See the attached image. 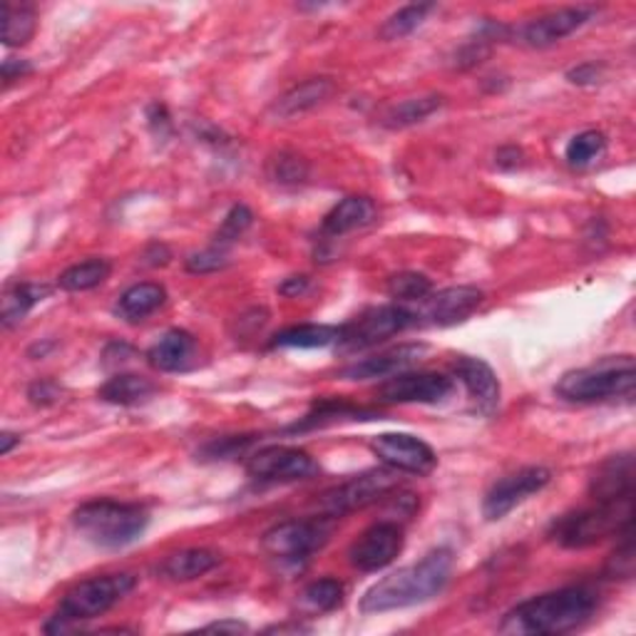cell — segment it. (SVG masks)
I'll use <instances>...</instances> for the list:
<instances>
[{
  "label": "cell",
  "mask_w": 636,
  "mask_h": 636,
  "mask_svg": "<svg viewBox=\"0 0 636 636\" xmlns=\"http://www.w3.org/2000/svg\"><path fill=\"white\" fill-rule=\"evenodd\" d=\"M596 610H600V594L592 586H562L517 604L505 614L500 632L512 636L570 634L590 622Z\"/></svg>",
  "instance_id": "obj_1"
},
{
  "label": "cell",
  "mask_w": 636,
  "mask_h": 636,
  "mask_svg": "<svg viewBox=\"0 0 636 636\" xmlns=\"http://www.w3.org/2000/svg\"><path fill=\"white\" fill-rule=\"evenodd\" d=\"M453 552L433 550L427 552L421 562L401 566V570L383 576L371 590L361 596L363 614H383L405 610L423 602H431L433 596L441 594L453 574Z\"/></svg>",
  "instance_id": "obj_2"
},
{
  "label": "cell",
  "mask_w": 636,
  "mask_h": 636,
  "mask_svg": "<svg viewBox=\"0 0 636 636\" xmlns=\"http://www.w3.org/2000/svg\"><path fill=\"white\" fill-rule=\"evenodd\" d=\"M636 388V371L632 356L602 358L600 363L576 368L564 373L554 385V393L566 403H606L632 401Z\"/></svg>",
  "instance_id": "obj_3"
},
{
  "label": "cell",
  "mask_w": 636,
  "mask_h": 636,
  "mask_svg": "<svg viewBox=\"0 0 636 636\" xmlns=\"http://www.w3.org/2000/svg\"><path fill=\"white\" fill-rule=\"evenodd\" d=\"M137 586V576L127 572L117 574H99L89 576V580L75 584L63 602H60L57 612L50 616L45 624L47 634H63L73 632L80 622L97 619V616L107 614L113 606H117L125 596Z\"/></svg>",
  "instance_id": "obj_4"
},
{
  "label": "cell",
  "mask_w": 636,
  "mask_h": 636,
  "mask_svg": "<svg viewBox=\"0 0 636 636\" xmlns=\"http://www.w3.org/2000/svg\"><path fill=\"white\" fill-rule=\"evenodd\" d=\"M75 530L103 550H123L137 542L149 524L142 505L117 500H89L73 512Z\"/></svg>",
  "instance_id": "obj_5"
},
{
  "label": "cell",
  "mask_w": 636,
  "mask_h": 636,
  "mask_svg": "<svg viewBox=\"0 0 636 636\" xmlns=\"http://www.w3.org/2000/svg\"><path fill=\"white\" fill-rule=\"evenodd\" d=\"M629 524H634V497H624L562 515L554 520L550 537L564 550H586L606 537H619Z\"/></svg>",
  "instance_id": "obj_6"
},
{
  "label": "cell",
  "mask_w": 636,
  "mask_h": 636,
  "mask_svg": "<svg viewBox=\"0 0 636 636\" xmlns=\"http://www.w3.org/2000/svg\"><path fill=\"white\" fill-rule=\"evenodd\" d=\"M331 517L324 515L308 517V520L278 522L264 534L262 547L278 566L298 570L331 540Z\"/></svg>",
  "instance_id": "obj_7"
},
{
  "label": "cell",
  "mask_w": 636,
  "mask_h": 636,
  "mask_svg": "<svg viewBox=\"0 0 636 636\" xmlns=\"http://www.w3.org/2000/svg\"><path fill=\"white\" fill-rule=\"evenodd\" d=\"M413 326H417L413 308L401 304L375 306L353 318L351 324L341 326V338L336 346H341L343 351H363V348H373Z\"/></svg>",
  "instance_id": "obj_8"
},
{
  "label": "cell",
  "mask_w": 636,
  "mask_h": 636,
  "mask_svg": "<svg viewBox=\"0 0 636 636\" xmlns=\"http://www.w3.org/2000/svg\"><path fill=\"white\" fill-rule=\"evenodd\" d=\"M398 487V473L391 470H368L363 475H356L351 480L326 490L318 497V512L324 517H343L348 512L363 510L368 505L381 502L383 497L391 495Z\"/></svg>",
  "instance_id": "obj_9"
},
{
  "label": "cell",
  "mask_w": 636,
  "mask_h": 636,
  "mask_svg": "<svg viewBox=\"0 0 636 636\" xmlns=\"http://www.w3.org/2000/svg\"><path fill=\"white\" fill-rule=\"evenodd\" d=\"M246 473L256 483H298L318 475V463L301 447L266 445L248 455Z\"/></svg>",
  "instance_id": "obj_10"
},
{
  "label": "cell",
  "mask_w": 636,
  "mask_h": 636,
  "mask_svg": "<svg viewBox=\"0 0 636 636\" xmlns=\"http://www.w3.org/2000/svg\"><path fill=\"white\" fill-rule=\"evenodd\" d=\"M550 483H552V473L542 465L522 467V470L500 477V480L487 490L483 500L485 520H490V522L502 520V517L510 515L515 507H520L522 502L530 500L532 495L542 492Z\"/></svg>",
  "instance_id": "obj_11"
},
{
  "label": "cell",
  "mask_w": 636,
  "mask_h": 636,
  "mask_svg": "<svg viewBox=\"0 0 636 636\" xmlns=\"http://www.w3.org/2000/svg\"><path fill=\"white\" fill-rule=\"evenodd\" d=\"M373 455L385 467L405 475H431L437 467V455L431 445L411 433H381L371 441Z\"/></svg>",
  "instance_id": "obj_12"
},
{
  "label": "cell",
  "mask_w": 636,
  "mask_h": 636,
  "mask_svg": "<svg viewBox=\"0 0 636 636\" xmlns=\"http://www.w3.org/2000/svg\"><path fill=\"white\" fill-rule=\"evenodd\" d=\"M405 534L403 527L393 520H381L368 527L348 547V562L358 572H378L395 562V556L403 552Z\"/></svg>",
  "instance_id": "obj_13"
},
{
  "label": "cell",
  "mask_w": 636,
  "mask_h": 636,
  "mask_svg": "<svg viewBox=\"0 0 636 636\" xmlns=\"http://www.w3.org/2000/svg\"><path fill=\"white\" fill-rule=\"evenodd\" d=\"M455 393L453 378L443 373H398L378 388V398L383 403H423V405H437L445 403L447 398Z\"/></svg>",
  "instance_id": "obj_14"
},
{
  "label": "cell",
  "mask_w": 636,
  "mask_h": 636,
  "mask_svg": "<svg viewBox=\"0 0 636 636\" xmlns=\"http://www.w3.org/2000/svg\"><path fill=\"white\" fill-rule=\"evenodd\" d=\"M485 294L477 286H451L431 294L417 308V326H455L483 306Z\"/></svg>",
  "instance_id": "obj_15"
},
{
  "label": "cell",
  "mask_w": 636,
  "mask_h": 636,
  "mask_svg": "<svg viewBox=\"0 0 636 636\" xmlns=\"http://www.w3.org/2000/svg\"><path fill=\"white\" fill-rule=\"evenodd\" d=\"M453 375L467 388L477 413L485 417H492L497 411H500L502 385L490 363L477 356H455Z\"/></svg>",
  "instance_id": "obj_16"
},
{
  "label": "cell",
  "mask_w": 636,
  "mask_h": 636,
  "mask_svg": "<svg viewBox=\"0 0 636 636\" xmlns=\"http://www.w3.org/2000/svg\"><path fill=\"white\" fill-rule=\"evenodd\" d=\"M600 13L594 6H570L552 10V13H544L540 18L530 20V23L520 28V40L527 47H550L554 43H560L566 35L576 33V30L584 28L590 20Z\"/></svg>",
  "instance_id": "obj_17"
},
{
  "label": "cell",
  "mask_w": 636,
  "mask_h": 636,
  "mask_svg": "<svg viewBox=\"0 0 636 636\" xmlns=\"http://www.w3.org/2000/svg\"><path fill=\"white\" fill-rule=\"evenodd\" d=\"M199 361L197 338L184 328H172L147 351V363L159 373H184Z\"/></svg>",
  "instance_id": "obj_18"
},
{
  "label": "cell",
  "mask_w": 636,
  "mask_h": 636,
  "mask_svg": "<svg viewBox=\"0 0 636 636\" xmlns=\"http://www.w3.org/2000/svg\"><path fill=\"white\" fill-rule=\"evenodd\" d=\"M427 353L425 343H403L398 348H391L381 356L365 358L361 363H353L343 368V378L348 381H371V378H391L405 371L407 365H413L421 361V358Z\"/></svg>",
  "instance_id": "obj_19"
},
{
  "label": "cell",
  "mask_w": 636,
  "mask_h": 636,
  "mask_svg": "<svg viewBox=\"0 0 636 636\" xmlns=\"http://www.w3.org/2000/svg\"><path fill=\"white\" fill-rule=\"evenodd\" d=\"M590 495L594 502H612L634 497V457L632 453L612 455L600 465L590 483Z\"/></svg>",
  "instance_id": "obj_20"
},
{
  "label": "cell",
  "mask_w": 636,
  "mask_h": 636,
  "mask_svg": "<svg viewBox=\"0 0 636 636\" xmlns=\"http://www.w3.org/2000/svg\"><path fill=\"white\" fill-rule=\"evenodd\" d=\"M381 417V413L373 411V407L365 405H353L343 401V398H324L311 405L301 421L288 427V433H306V431H318V427L326 425H338V423H356V421H375Z\"/></svg>",
  "instance_id": "obj_21"
},
{
  "label": "cell",
  "mask_w": 636,
  "mask_h": 636,
  "mask_svg": "<svg viewBox=\"0 0 636 636\" xmlns=\"http://www.w3.org/2000/svg\"><path fill=\"white\" fill-rule=\"evenodd\" d=\"M378 206L371 197H346L338 202L331 212L324 216L321 236L324 239H341L358 229H365L375 222Z\"/></svg>",
  "instance_id": "obj_22"
},
{
  "label": "cell",
  "mask_w": 636,
  "mask_h": 636,
  "mask_svg": "<svg viewBox=\"0 0 636 636\" xmlns=\"http://www.w3.org/2000/svg\"><path fill=\"white\" fill-rule=\"evenodd\" d=\"M219 556L214 550H206V547H192V550H179L174 554H169L167 560L159 564V574L169 582H192L199 580L214 570L219 564Z\"/></svg>",
  "instance_id": "obj_23"
},
{
  "label": "cell",
  "mask_w": 636,
  "mask_h": 636,
  "mask_svg": "<svg viewBox=\"0 0 636 636\" xmlns=\"http://www.w3.org/2000/svg\"><path fill=\"white\" fill-rule=\"evenodd\" d=\"M165 301H167V292L162 284L142 282V284L129 286L127 292L119 294L115 311L119 318H123V321L139 324V321H145L147 316L159 311V308L165 306Z\"/></svg>",
  "instance_id": "obj_24"
},
{
  "label": "cell",
  "mask_w": 636,
  "mask_h": 636,
  "mask_svg": "<svg viewBox=\"0 0 636 636\" xmlns=\"http://www.w3.org/2000/svg\"><path fill=\"white\" fill-rule=\"evenodd\" d=\"M333 89H336V85L328 77L306 80V83L292 87L286 95L276 99L274 113L284 119L304 115V113H308V109L324 105L326 99L333 95Z\"/></svg>",
  "instance_id": "obj_25"
},
{
  "label": "cell",
  "mask_w": 636,
  "mask_h": 636,
  "mask_svg": "<svg viewBox=\"0 0 636 636\" xmlns=\"http://www.w3.org/2000/svg\"><path fill=\"white\" fill-rule=\"evenodd\" d=\"M157 393V385L145 375L137 373H119L113 375L109 381L99 388V401L113 403V405H142L149 398Z\"/></svg>",
  "instance_id": "obj_26"
},
{
  "label": "cell",
  "mask_w": 636,
  "mask_h": 636,
  "mask_svg": "<svg viewBox=\"0 0 636 636\" xmlns=\"http://www.w3.org/2000/svg\"><path fill=\"white\" fill-rule=\"evenodd\" d=\"M341 338V326L301 324L278 331L272 338V348H326L336 346Z\"/></svg>",
  "instance_id": "obj_27"
},
{
  "label": "cell",
  "mask_w": 636,
  "mask_h": 636,
  "mask_svg": "<svg viewBox=\"0 0 636 636\" xmlns=\"http://www.w3.org/2000/svg\"><path fill=\"white\" fill-rule=\"evenodd\" d=\"M443 107L441 95H423V97H407L403 103L391 105L383 113V127L388 129H405L413 125L425 123L427 117Z\"/></svg>",
  "instance_id": "obj_28"
},
{
  "label": "cell",
  "mask_w": 636,
  "mask_h": 636,
  "mask_svg": "<svg viewBox=\"0 0 636 636\" xmlns=\"http://www.w3.org/2000/svg\"><path fill=\"white\" fill-rule=\"evenodd\" d=\"M50 288L45 284H15L3 294V308H0V318H3L6 328L18 326L23 318L33 311V308L45 301Z\"/></svg>",
  "instance_id": "obj_29"
},
{
  "label": "cell",
  "mask_w": 636,
  "mask_h": 636,
  "mask_svg": "<svg viewBox=\"0 0 636 636\" xmlns=\"http://www.w3.org/2000/svg\"><path fill=\"white\" fill-rule=\"evenodd\" d=\"M109 272H113V266H109L107 258H87V262L65 268V272L57 276V286L70 294L89 292V288L105 284Z\"/></svg>",
  "instance_id": "obj_30"
},
{
  "label": "cell",
  "mask_w": 636,
  "mask_h": 636,
  "mask_svg": "<svg viewBox=\"0 0 636 636\" xmlns=\"http://www.w3.org/2000/svg\"><path fill=\"white\" fill-rule=\"evenodd\" d=\"M38 30V13L33 6L8 3L3 0V43L8 47H20L30 43Z\"/></svg>",
  "instance_id": "obj_31"
},
{
  "label": "cell",
  "mask_w": 636,
  "mask_h": 636,
  "mask_svg": "<svg viewBox=\"0 0 636 636\" xmlns=\"http://www.w3.org/2000/svg\"><path fill=\"white\" fill-rule=\"evenodd\" d=\"M343 600H346V584L331 580V576L311 582L301 594H298V604H301V610L311 614L333 612L343 604Z\"/></svg>",
  "instance_id": "obj_32"
},
{
  "label": "cell",
  "mask_w": 636,
  "mask_h": 636,
  "mask_svg": "<svg viewBox=\"0 0 636 636\" xmlns=\"http://www.w3.org/2000/svg\"><path fill=\"white\" fill-rule=\"evenodd\" d=\"M606 152V137L600 129H584V132L574 135L570 142H566L564 157L572 167H590L594 162H600Z\"/></svg>",
  "instance_id": "obj_33"
},
{
  "label": "cell",
  "mask_w": 636,
  "mask_h": 636,
  "mask_svg": "<svg viewBox=\"0 0 636 636\" xmlns=\"http://www.w3.org/2000/svg\"><path fill=\"white\" fill-rule=\"evenodd\" d=\"M435 10L433 3H415V6H405L393 13L385 20L383 28L378 30L383 40H403L413 33V30L421 28L425 23V18L431 15Z\"/></svg>",
  "instance_id": "obj_34"
},
{
  "label": "cell",
  "mask_w": 636,
  "mask_h": 636,
  "mask_svg": "<svg viewBox=\"0 0 636 636\" xmlns=\"http://www.w3.org/2000/svg\"><path fill=\"white\" fill-rule=\"evenodd\" d=\"M433 294V282L421 272H401L388 278V296L395 301H417Z\"/></svg>",
  "instance_id": "obj_35"
},
{
  "label": "cell",
  "mask_w": 636,
  "mask_h": 636,
  "mask_svg": "<svg viewBox=\"0 0 636 636\" xmlns=\"http://www.w3.org/2000/svg\"><path fill=\"white\" fill-rule=\"evenodd\" d=\"M268 177L278 187H298L308 179V165L298 155L282 152L268 162Z\"/></svg>",
  "instance_id": "obj_36"
},
{
  "label": "cell",
  "mask_w": 636,
  "mask_h": 636,
  "mask_svg": "<svg viewBox=\"0 0 636 636\" xmlns=\"http://www.w3.org/2000/svg\"><path fill=\"white\" fill-rule=\"evenodd\" d=\"M252 222H254L252 209H248L246 204H234L232 209H229V214L224 216L222 226H219V232L214 236V244L229 248L239 236L246 232L248 226H252Z\"/></svg>",
  "instance_id": "obj_37"
},
{
  "label": "cell",
  "mask_w": 636,
  "mask_h": 636,
  "mask_svg": "<svg viewBox=\"0 0 636 636\" xmlns=\"http://www.w3.org/2000/svg\"><path fill=\"white\" fill-rule=\"evenodd\" d=\"M256 435H226L202 447V460H234L254 445Z\"/></svg>",
  "instance_id": "obj_38"
},
{
  "label": "cell",
  "mask_w": 636,
  "mask_h": 636,
  "mask_svg": "<svg viewBox=\"0 0 636 636\" xmlns=\"http://www.w3.org/2000/svg\"><path fill=\"white\" fill-rule=\"evenodd\" d=\"M632 527H626V530L619 534L622 544L616 547V552L610 556V562H606V574H610L612 580H632V576H634V562L636 560H634Z\"/></svg>",
  "instance_id": "obj_39"
},
{
  "label": "cell",
  "mask_w": 636,
  "mask_h": 636,
  "mask_svg": "<svg viewBox=\"0 0 636 636\" xmlns=\"http://www.w3.org/2000/svg\"><path fill=\"white\" fill-rule=\"evenodd\" d=\"M229 264V254L224 246H209L204 252L192 254L187 258V272L189 274H212L219 272V268H224Z\"/></svg>",
  "instance_id": "obj_40"
},
{
  "label": "cell",
  "mask_w": 636,
  "mask_h": 636,
  "mask_svg": "<svg viewBox=\"0 0 636 636\" xmlns=\"http://www.w3.org/2000/svg\"><path fill=\"white\" fill-rule=\"evenodd\" d=\"M60 395H63V388H60L55 381H50V378H43V381H35L33 385L28 388V398L33 405H55L60 401Z\"/></svg>",
  "instance_id": "obj_41"
},
{
  "label": "cell",
  "mask_w": 636,
  "mask_h": 636,
  "mask_svg": "<svg viewBox=\"0 0 636 636\" xmlns=\"http://www.w3.org/2000/svg\"><path fill=\"white\" fill-rule=\"evenodd\" d=\"M147 123L159 139H167L172 135V119H169V113L162 103H152L147 107Z\"/></svg>",
  "instance_id": "obj_42"
},
{
  "label": "cell",
  "mask_w": 636,
  "mask_h": 636,
  "mask_svg": "<svg viewBox=\"0 0 636 636\" xmlns=\"http://www.w3.org/2000/svg\"><path fill=\"white\" fill-rule=\"evenodd\" d=\"M602 77V65L596 63H582L566 73V80L574 85H594Z\"/></svg>",
  "instance_id": "obj_43"
},
{
  "label": "cell",
  "mask_w": 636,
  "mask_h": 636,
  "mask_svg": "<svg viewBox=\"0 0 636 636\" xmlns=\"http://www.w3.org/2000/svg\"><path fill=\"white\" fill-rule=\"evenodd\" d=\"M33 73V65L25 63V60H15V57H8L3 63V85L8 87L10 83H15V80L25 77Z\"/></svg>",
  "instance_id": "obj_44"
},
{
  "label": "cell",
  "mask_w": 636,
  "mask_h": 636,
  "mask_svg": "<svg viewBox=\"0 0 636 636\" xmlns=\"http://www.w3.org/2000/svg\"><path fill=\"white\" fill-rule=\"evenodd\" d=\"M308 288V278L306 276H292L278 286V294L282 296H301Z\"/></svg>",
  "instance_id": "obj_45"
},
{
  "label": "cell",
  "mask_w": 636,
  "mask_h": 636,
  "mask_svg": "<svg viewBox=\"0 0 636 636\" xmlns=\"http://www.w3.org/2000/svg\"><path fill=\"white\" fill-rule=\"evenodd\" d=\"M520 159H522V152L517 147H502L500 152H497V165H500L502 169H512L520 165Z\"/></svg>",
  "instance_id": "obj_46"
},
{
  "label": "cell",
  "mask_w": 636,
  "mask_h": 636,
  "mask_svg": "<svg viewBox=\"0 0 636 636\" xmlns=\"http://www.w3.org/2000/svg\"><path fill=\"white\" fill-rule=\"evenodd\" d=\"M206 632H248V626L242 622H216L204 626Z\"/></svg>",
  "instance_id": "obj_47"
},
{
  "label": "cell",
  "mask_w": 636,
  "mask_h": 636,
  "mask_svg": "<svg viewBox=\"0 0 636 636\" xmlns=\"http://www.w3.org/2000/svg\"><path fill=\"white\" fill-rule=\"evenodd\" d=\"M15 445H20V435L10 433V431H6L3 435H0V455H8Z\"/></svg>",
  "instance_id": "obj_48"
}]
</instances>
